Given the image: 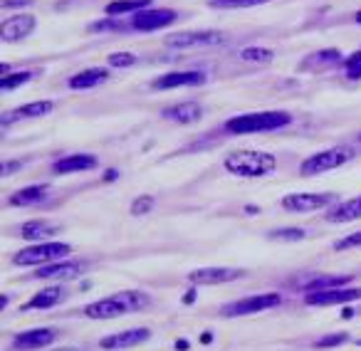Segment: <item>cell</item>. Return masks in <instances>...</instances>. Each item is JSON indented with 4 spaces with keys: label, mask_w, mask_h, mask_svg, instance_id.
Returning <instances> with one entry per match:
<instances>
[{
    "label": "cell",
    "mask_w": 361,
    "mask_h": 351,
    "mask_svg": "<svg viewBox=\"0 0 361 351\" xmlns=\"http://www.w3.org/2000/svg\"><path fill=\"white\" fill-rule=\"evenodd\" d=\"M149 302H151L149 295H144V292H136V290L116 292V295L87 304L85 316H90V319H116V316L144 309V307H149Z\"/></svg>",
    "instance_id": "6da1fadb"
},
{
    "label": "cell",
    "mask_w": 361,
    "mask_h": 351,
    "mask_svg": "<svg viewBox=\"0 0 361 351\" xmlns=\"http://www.w3.org/2000/svg\"><path fill=\"white\" fill-rule=\"evenodd\" d=\"M223 166L228 173L238 176V178H262V176L275 173L277 159L267 151H235V154L226 156Z\"/></svg>",
    "instance_id": "7a4b0ae2"
},
{
    "label": "cell",
    "mask_w": 361,
    "mask_h": 351,
    "mask_svg": "<svg viewBox=\"0 0 361 351\" xmlns=\"http://www.w3.org/2000/svg\"><path fill=\"white\" fill-rule=\"evenodd\" d=\"M292 124V116L287 111H252V114H240L226 121V131L235 136L260 134V131H277L282 126Z\"/></svg>",
    "instance_id": "3957f363"
},
{
    "label": "cell",
    "mask_w": 361,
    "mask_h": 351,
    "mask_svg": "<svg viewBox=\"0 0 361 351\" xmlns=\"http://www.w3.org/2000/svg\"><path fill=\"white\" fill-rule=\"evenodd\" d=\"M72 255V245L70 242H37V245H30L25 250L16 252L13 257V265L18 267H32V265H50V262H57L62 257Z\"/></svg>",
    "instance_id": "277c9868"
},
{
    "label": "cell",
    "mask_w": 361,
    "mask_h": 351,
    "mask_svg": "<svg viewBox=\"0 0 361 351\" xmlns=\"http://www.w3.org/2000/svg\"><path fill=\"white\" fill-rule=\"evenodd\" d=\"M354 159V146H331L326 151H319V154L307 156L300 164V173L302 176H319L324 171H334L339 166L349 164Z\"/></svg>",
    "instance_id": "5b68a950"
},
{
    "label": "cell",
    "mask_w": 361,
    "mask_h": 351,
    "mask_svg": "<svg viewBox=\"0 0 361 351\" xmlns=\"http://www.w3.org/2000/svg\"><path fill=\"white\" fill-rule=\"evenodd\" d=\"M282 304V295L277 292H265V295H252V297H243V300H235L231 304L221 307L223 316H247V314H257V312L265 309H275V307Z\"/></svg>",
    "instance_id": "8992f818"
},
{
    "label": "cell",
    "mask_w": 361,
    "mask_h": 351,
    "mask_svg": "<svg viewBox=\"0 0 361 351\" xmlns=\"http://www.w3.org/2000/svg\"><path fill=\"white\" fill-rule=\"evenodd\" d=\"M178 20V13L171 11V8H146V11L136 13L131 18V30H141V32H154V30H164V27L173 25Z\"/></svg>",
    "instance_id": "52a82bcc"
},
{
    "label": "cell",
    "mask_w": 361,
    "mask_h": 351,
    "mask_svg": "<svg viewBox=\"0 0 361 351\" xmlns=\"http://www.w3.org/2000/svg\"><path fill=\"white\" fill-rule=\"evenodd\" d=\"M331 203H336V193H290L282 198L280 206L290 213H312L329 208Z\"/></svg>",
    "instance_id": "ba28073f"
},
{
    "label": "cell",
    "mask_w": 361,
    "mask_h": 351,
    "mask_svg": "<svg viewBox=\"0 0 361 351\" xmlns=\"http://www.w3.org/2000/svg\"><path fill=\"white\" fill-rule=\"evenodd\" d=\"M226 35L218 30H193V32H173L166 37V45L176 50H186V47H213L221 45Z\"/></svg>",
    "instance_id": "9c48e42d"
},
{
    "label": "cell",
    "mask_w": 361,
    "mask_h": 351,
    "mask_svg": "<svg viewBox=\"0 0 361 351\" xmlns=\"http://www.w3.org/2000/svg\"><path fill=\"white\" fill-rule=\"evenodd\" d=\"M361 300V287H334V290L322 292H307L305 304L310 307H334V304H349V302Z\"/></svg>",
    "instance_id": "30bf717a"
},
{
    "label": "cell",
    "mask_w": 361,
    "mask_h": 351,
    "mask_svg": "<svg viewBox=\"0 0 361 351\" xmlns=\"http://www.w3.org/2000/svg\"><path fill=\"white\" fill-rule=\"evenodd\" d=\"M245 272L238 270V267H201V270L188 272V282L196 287H211V285H226L238 277H243Z\"/></svg>",
    "instance_id": "8fae6325"
},
{
    "label": "cell",
    "mask_w": 361,
    "mask_h": 351,
    "mask_svg": "<svg viewBox=\"0 0 361 351\" xmlns=\"http://www.w3.org/2000/svg\"><path fill=\"white\" fill-rule=\"evenodd\" d=\"M151 339V331L146 326H134V329L126 331H116V334H109L99 341L102 349L106 351H121V349H134V346L144 344V341Z\"/></svg>",
    "instance_id": "7c38bea8"
},
{
    "label": "cell",
    "mask_w": 361,
    "mask_h": 351,
    "mask_svg": "<svg viewBox=\"0 0 361 351\" xmlns=\"http://www.w3.org/2000/svg\"><path fill=\"white\" fill-rule=\"evenodd\" d=\"M85 270H87L85 260H57L50 262V265H42L32 277L35 280H75Z\"/></svg>",
    "instance_id": "4fadbf2b"
},
{
    "label": "cell",
    "mask_w": 361,
    "mask_h": 351,
    "mask_svg": "<svg viewBox=\"0 0 361 351\" xmlns=\"http://www.w3.org/2000/svg\"><path fill=\"white\" fill-rule=\"evenodd\" d=\"M206 85V75L198 70H186V72H169L154 80V90H176V87H201Z\"/></svg>",
    "instance_id": "5bb4252c"
},
{
    "label": "cell",
    "mask_w": 361,
    "mask_h": 351,
    "mask_svg": "<svg viewBox=\"0 0 361 351\" xmlns=\"http://www.w3.org/2000/svg\"><path fill=\"white\" fill-rule=\"evenodd\" d=\"M99 166V159L94 154H70L62 156L52 164V173L67 176V173H80V171H92Z\"/></svg>",
    "instance_id": "9a60e30c"
},
{
    "label": "cell",
    "mask_w": 361,
    "mask_h": 351,
    "mask_svg": "<svg viewBox=\"0 0 361 351\" xmlns=\"http://www.w3.org/2000/svg\"><path fill=\"white\" fill-rule=\"evenodd\" d=\"M57 339L55 329H30V331H20V334L13 339V349L16 351H35V349H45L52 341Z\"/></svg>",
    "instance_id": "2e32d148"
},
{
    "label": "cell",
    "mask_w": 361,
    "mask_h": 351,
    "mask_svg": "<svg viewBox=\"0 0 361 351\" xmlns=\"http://www.w3.org/2000/svg\"><path fill=\"white\" fill-rule=\"evenodd\" d=\"M37 27V20L32 16H16L0 25V37L3 42H18L23 37H30Z\"/></svg>",
    "instance_id": "e0dca14e"
},
{
    "label": "cell",
    "mask_w": 361,
    "mask_h": 351,
    "mask_svg": "<svg viewBox=\"0 0 361 351\" xmlns=\"http://www.w3.org/2000/svg\"><path fill=\"white\" fill-rule=\"evenodd\" d=\"M161 116L176 121V124H196L203 116V106L198 104V101H178V104H173V106H166V109L161 111Z\"/></svg>",
    "instance_id": "ac0fdd59"
},
{
    "label": "cell",
    "mask_w": 361,
    "mask_h": 351,
    "mask_svg": "<svg viewBox=\"0 0 361 351\" xmlns=\"http://www.w3.org/2000/svg\"><path fill=\"white\" fill-rule=\"evenodd\" d=\"M47 193H50V186L47 183H37V186H25L20 191H16L11 196V206L13 208H30V206H40V203L47 201Z\"/></svg>",
    "instance_id": "d6986e66"
},
{
    "label": "cell",
    "mask_w": 361,
    "mask_h": 351,
    "mask_svg": "<svg viewBox=\"0 0 361 351\" xmlns=\"http://www.w3.org/2000/svg\"><path fill=\"white\" fill-rule=\"evenodd\" d=\"M67 292L65 287L55 285V287H47V290H40L32 300H27L25 304L20 307V312H30V309H52L57 307L60 302H65Z\"/></svg>",
    "instance_id": "ffe728a7"
},
{
    "label": "cell",
    "mask_w": 361,
    "mask_h": 351,
    "mask_svg": "<svg viewBox=\"0 0 361 351\" xmlns=\"http://www.w3.org/2000/svg\"><path fill=\"white\" fill-rule=\"evenodd\" d=\"M361 218V196H354L349 201H341L336 203L331 211H326L324 221L326 223H351V221H359Z\"/></svg>",
    "instance_id": "44dd1931"
},
{
    "label": "cell",
    "mask_w": 361,
    "mask_h": 351,
    "mask_svg": "<svg viewBox=\"0 0 361 351\" xmlns=\"http://www.w3.org/2000/svg\"><path fill=\"white\" fill-rule=\"evenodd\" d=\"M109 80V70L104 67H90V70L77 72L70 80V90H92V87H99Z\"/></svg>",
    "instance_id": "7402d4cb"
},
{
    "label": "cell",
    "mask_w": 361,
    "mask_h": 351,
    "mask_svg": "<svg viewBox=\"0 0 361 351\" xmlns=\"http://www.w3.org/2000/svg\"><path fill=\"white\" fill-rule=\"evenodd\" d=\"M57 230H60V226H55V223H50V221H27L20 226V238L23 240L42 242L50 235H55Z\"/></svg>",
    "instance_id": "603a6c76"
},
{
    "label": "cell",
    "mask_w": 361,
    "mask_h": 351,
    "mask_svg": "<svg viewBox=\"0 0 361 351\" xmlns=\"http://www.w3.org/2000/svg\"><path fill=\"white\" fill-rule=\"evenodd\" d=\"M354 280V275H314L310 280L302 282L305 292H322V290H334V287H346Z\"/></svg>",
    "instance_id": "cb8c5ba5"
},
{
    "label": "cell",
    "mask_w": 361,
    "mask_h": 351,
    "mask_svg": "<svg viewBox=\"0 0 361 351\" xmlns=\"http://www.w3.org/2000/svg\"><path fill=\"white\" fill-rule=\"evenodd\" d=\"M151 8V0H114V3H106L104 6V13L106 18H119V16H126V13H141Z\"/></svg>",
    "instance_id": "d4e9b609"
},
{
    "label": "cell",
    "mask_w": 361,
    "mask_h": 351,
    "mask_svg": "<svg viewBox=\"0 0 361 351\" xmlns=\"http://www.w3.org/2000/svg\"><path fill=\"white\" fill-rule=\"evenodd\" d=\"M341 60L339 50H319L314 55H310L305 62L300 65V70H319V67H331Z\"/></svg>",
    "instance_id": "484cf974"
},
{
    "label": "cell",
    "mask_w": 361,
    "mask_h": 351,
    "mask_svg": "<svg viewBox=\"0 0 361 351\" xmlns=\"http://www.w3.org/2000/svg\"><path fill=\"white\" fill-rule=\"evenodd\" d=\"M55 109V104L47 99L42 101H30V104H23L18 106L16 111H13V116H18V119H40V116H47L50 111Z\"/></svg>",
    "instance_id": "4316f807"
},
{
    "label": "cell",
    "mask_w": 361,
    "mask_h": 351,
    "mask_svg": "<svg viewBox=\"0 0 361 351\" xmlns=\"http://www.w3.org/2000/svg\"><path fill=\"white\" fill-rule=\"evenodd\" d=\"M37 75H40V72H30V70L13 72V75H3V80H0V90H3V92H13V90H18L20 85H25V82L35 80Z\"/></svg>",
    "instance_id": "83f0119b"
},
{
    "label": "cell",
    "mask_w": 361,
    "mask_h": 351,
    "mask_svg": "<svg viewBox=\"0 0 361 351\" xmlns=\"http://www.w3.org/2000/svg\"><path fill=\"white\" fill-rule=\"evenodd\" d=\"M270 0H208V6L218 8V11H235V8H255L265 6Z\"/></svg>",
    "instance_id": "f1b7e54d"
},
{
    "label": "cell",
    "mask_w": 361,
    "mask_h": 351,
    "mask_svg": "<svg viewBox=\"0 0 361 351\" xmlns=\"http://www.w3.org/2000/svg\"><path fill=\"white\" fill-rule=\"evenodd\" d=\"M272 57H275V52L265 50V47H245V50H240V60L255 62V65H265V62H270Z\"/></svg>",
    "instance_id": "f546056e"
},
{
    "label": "cell",
    "mask_w": 361,
    "mask_h": 351,
    "mask_svg": "<svg viewBox=\"0 0 361 351\" xmlns=\"http://www.w3.org/2000/svg\"><path fill=\"white\" fill-rule=\"evenodd\" d=\"M344 77L346 80H361V50L351 52L344 60Z\"/></svg>",
    "instance_id": "4dcf8cb0"
},
{
    "label": "cell",
    "mask_w": 361,
    "mask_h": 351,
    "mask_svg": "<svg viewBox=\"0 0 361 351\" xmlns=\"http://www.w3.org/2000/svg\"><path fill=\"white\" fill-rule=\"evenodd\" d=\"M307 233L302 228H280V230H272L270 233V240H290V242H297L302 240Z\"/></svg>",
    "instance_id": "1f68e13d"
},
{
    "label": "cell",
    "mask_w": 361,
    "mask_h": 351,
    "mask_svg": "<svg viewBox=\"0 0 361 351\" xmlns=\"http://www.w3.org/2000/svg\"><path fill=\"white\" fill-rule=\"evenodd\" d=\"M131 25H126V23H119L116 18H104V20L99 23H92L90 30L92 32H102V30H129Z\"/></svg>",
    "instance_id": "d6a6232c"
},
{
    "label": "cell",
    "mask_w": 361,
    "mask_h": 351,
    "mask_svg": "<svg viewBox=\"0 0 361 351\" xmlns=\"http://www.w3.org/2000/svg\"><path fill=\"white\" fill-rule=\"evenodd\" d=\"M136 62V55L134 52H111L106 57V65L109 67H131Z\"/></svg>",
    "instance_id": "836d02e7"
},
{
    "label": "cell",
    "mask_w": 361,
    "mask_h": 351,
    "mask_svg": "<svg viewBox=\"0 0 361 351\" xmlns=\"http://www.w3.org/2000/svg\"><path fill=\"white\" fill-rule=\"evenodd\" d=\"M154 208V198L151 196H139L131 203V216H146V213Z\"/></svg>",
    "instance_id": "e575fe53"
},
{
    "label": "cell",
    "mask_w": 361,
    "mask_h": 351,
    "mask_svg": "<svg viewBox=\"0 0 361 351\" xmlns=\"http://www.w3.org/2000/svg\"><path fill=\"white\" fill-rule=\"evenodd\" d=\"M349 339V334H329V336H322V339L314 341L317 349H331V346H339Z\"/></svg>",
    "instance_id": "d590c367"
},
{
    "label": "cell",
    "mask_w": 361,
    "mask_h": 351,
    "mask_svg": "<svg viewBox=\"0 0 361 351\" xmlns=\"http://www.w3.org/2000/svg\"><path fill=\"white\" fill-rule=\"evenodd\" d=\"M336 250H351V247H361V230L351 233V235L341 238V240H336Z\"/></svg>",
    "instance_id": "8d00e7d4"
},
{
    "label": "cell",
    "mask_w": 361,
    "mask_h": 351,
    "mask_svg": "<svg viewBox=\"0 0 361 351\" xmlns=\"http://www.w3.org/2000/svg\"><path fill=\"white\" fill-rule=\"evenodd\" d=\"M32 6V0H3V8H27Z\"/></svg>",
    "instance_id": "74e56055"
},
{
    "label": "cell",
    "mask_w": 361,
    "mask_h": 351,
    "mask_svg": "<svg viewBox=\"0 0 361 351\" xmlns=\"http://www.w3.org/2000/svg\"><path fill=\"white\" fill-rule=\"evenodd\" d=\"M18 166H20V164H18V161H16V164H3V176H8V173H11V171H16Z\"/></svg>",
    "instance_id": "f35d334b"
},
{
    "label": "cell",
    "mask_w": 361,
    "mask_h": 351,
    "mask_svg": "<svg viewBox=\"0 0 361 351\" xmlns=\"http://www.w3.org/2000/svg\"><path fill=\"white\" fill-rule=\"evenodd\" d=\"M0 307H3V309L8 307V295H0Z\"/></svg>",
    "instance_id": "ab89813d"
},
{
    "label": "cell",
    "mask_w": 361,
    "mask_h": 351,
    "mask_svg": "<svg viewBox=\"0 0 361 351\" xmlns=\"http://www.w3.org/2000/svg\"><path fill=\"white\" fill-rule=\"evenodd\" d=\"M116 178V171H106V181H114Z\"/></svg>",
    "instance_id": "60d3db41"
},
{
    "label": "cell",
    "mask_w": 361,
    "mask_h": 351,
    "mask_svg": "<svg viewBox=\"0 0 361 351\" xmlns=\"http://www.w3.org/2000/svg\"><path fill=\"white\" fill-rule=\"evenodd\" d=\"M55 351H82V349H77V346H65V349H55Z\"/></svg>",
    "instance_id": "b9f144b4"
},
{
    "label": "cell",
    "mask_w": 361,
    "mask_h": 351,
    "mask_svg": "<svg viewBox=\"0 0 361 351\" xmlns=\"http://www.w3.org/2000/svg\"><path fill=\"white\" fill-rule=\"evenodd\" d=\"M354 23H356V25H361V11H359V13H356V16H354Z\"/></svg>",
    "instance_id": "7bdbcfd3"
},
{
    "label": "cell",
    "mask_w": 361,
    "mask_h": 351,
    "mask_svg": "<svg viewBox=\"0 0 361 351\" xmlns=\"http://www.w3.org/2000/svg\"><path fill=\"white\" fill-rule=\"evenodd\" d=\"M356 344H359V346H361V339H359V341H356Z\"/></svg>",
    "instance_id": "ee69618b"
},
{
    "label": "cell",
    "mask_w": 361,
    "mask_h": 351,
    "mask_svg": "<svg viewBox=\"0 0 361 351\" xmlns=\"http://www.w3.org/2000/svg\"><path fill=\"white\" fill-rule=\"evenodd\" d=\"M359 141H361V136H359Z\"/></svg>",
    "instance_id": "f6af8a7d"
}]
</instances>
